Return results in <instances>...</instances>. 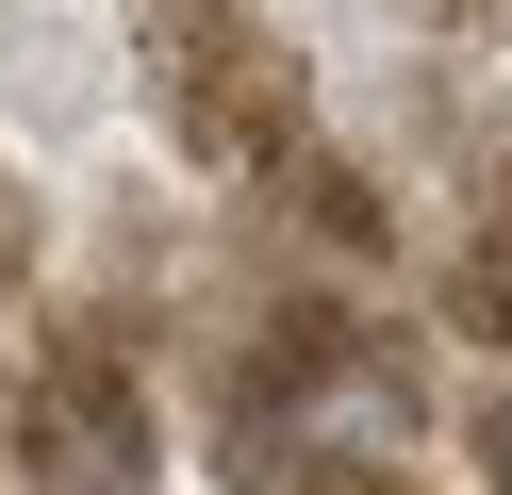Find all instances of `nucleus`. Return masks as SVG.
Returning a JSON list of instances; mask_svg holds the SVG:
<instances>
[{
	"label": "nucleus",
	"instance_id": "7ed1b4c3",
	"mask_svg": "<svg viewBox=\"0 0 512 495\" xmlns=\"http://www.w3.org/2000/svg\"><path fill=\"white\" fill-rule=\"evenodd\" d=\"M479 479H496V495H512V380H496V396H479Z\"/></svg>",
	"mask_w": 512,
	"mask_h": 495
},
{
	"label": "nucleus",
	"instance_id": "f03ea898",
	"mask_svg": "<svg viewBox=\"0 0 512 495\" xmlns=\"http://www.w3.org/2000/svg\"><path fill=\"white\" fill-rule=\"evenodd\" d=\"M463 330H496V347H512V215L479 231V264H463Z\"/></svg>",
	"mask_w": 512,
	"mask_h": 495
},
{
	"label": "nucleus",
	"instance_id": "f257e3e1",
	"mask_svg": "<svg viewBox=\"0 0 512 495\" xmlns=\"http://www.w3.org/2000/svg\"><path fill=\"white\" fill-rule=\"evenodd\" d=\"M17 462L34 495H133L149 479V396L100 330H50L34 347V396H17Z\"/></svg>",
	"mask_w": 512,
	"mask_h": 495
},
{
	"label": "nucleus",
	"instance_id": "20e7f679",
	"mask_svg": "<svg viewBox=\"0 0 512 495\" xmlns=\"http://www.w3.org/2000/svg\"><path fill=\"white\" fill-rule=\"evenodd\" d=\"M17 248H34V215H17V182H0V281H17Z\"/></svg>",
	"mask_w": 512,
	"mask_h": 495
}]
</instances>
